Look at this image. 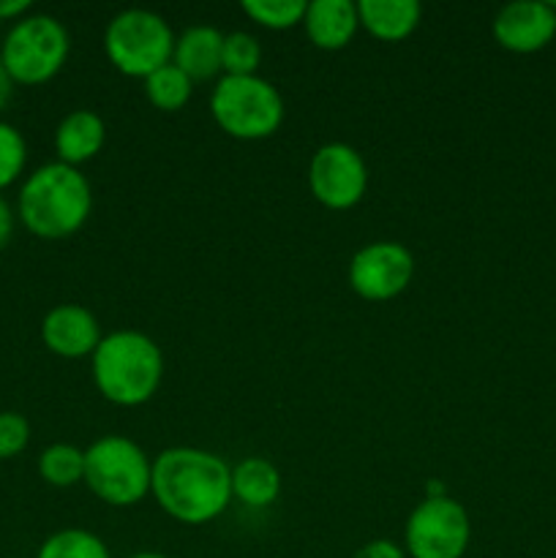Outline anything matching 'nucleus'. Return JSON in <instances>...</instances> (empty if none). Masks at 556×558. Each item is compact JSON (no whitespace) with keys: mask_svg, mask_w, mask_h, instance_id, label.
I'll return each mask as SVG.
<instances>
[{"mask_svg":"<svg viewBox=\"0 0 556 558\" xmlns=\"http://www.w3.org/2000/svg\"><path fill=\"white\" fill-rule=\"evenodd\" d=\"M262 65V44L254 33H223V76H254Z\"/></svg>","mask_w":556,"mask_h":558,"instance_id":"nucleus-22","label":"nucleus"},{"mask_svg":"<svg viewBox=\"0 0 556 558\" xmlns=\"http://www.w3.org/2000/svg\"><path fill=\"white\" fill-rule=\"evenodd\" d=\"M358 14L360 27L371 38L396 44L418 31L423 20V5L418 0H360Z\"/></svg>","mask_w":556,"mask_h":558,"instance_id":"nucleus-16","label":"nucleus"},{"mask_svg":"<svg viewBox=\"0 0 556 558\" xmlns=\"http://www.w3.org/2000/svg\"><path fill=\"white\" fill-rule=\"evenodd\" d=\"M425 496H447V490L439 480H428V483H425Z\"/></svg>","mask_w":556,"mask_h":558,"instance_id":"nucleus-29","label":"nucleus"},{"mask_svg":"<svg viewBox=\"0 0 556 558\" xmlns=\"http://www.w3.org/2000/svg\"><path fill=\"white\" fill-rule=\"evenodd\" d=\"M71 52V36L52 14H25L0 44V60L14 85L36 87L55 80Z\"/></svg>","mask_w":556,"mask_h":558,"instance_id":"nucleus-6","label":"nucleus"},{"mask_svg":"<svg viewBox=\"0 0 556 558\" xmlns=\"http://www.w3.org/2000/svg\"><path fill=\"white\" fill-rule=\"evenodd\" d=\"M210 114L218 129L240 142H262L283 123V96L265 76H221L210 93Z\"/></svg>","mask_w":556,"mask_h":558,"instance_id":"nucleus-4","label":"nucleus"},{"mask_svg":"<svg viewBox=\"0 0 556 558\" xmlns=\"http://www.w3.org/2000/svg\"><path fill=\"white\" fill-rule=\"evenodd\" d=\"M174 31L158 11L123 9L107 22L104 52L107 60L131 80H147L153 71L172 63Z\"/></svg>","mask_w":556,"mask_h":558,"instance_id":"nucleus-7","label":"nucleus"},{"mask_svg":"<svg viewBox=\"0 0 556 558\" xmlns=\"http://www.w3.org/2000/svg\"><path fill=\"white\" fill-rule=\"evenodd\" d=\"M305 0H243V14L265 31H292L303 25Z\"/></svg>","mask_w":556,"mask_h":558,"instance_id":"nucleus-21","label":"nucleus"},{"mask_svg":"<svg viewBox=\"0 0 556 558\" xmlns=\"http://www.w3.org/2000/svg\"><path fill=\"white\" fill-rule=\"evenodd\" d=\"M104 332L96 314L80 303H63L47 311L41 322V341L55 357L82 360L93 357Z\"/></svg>","mask_w":556,"mask_h":558,"instance_id":"nucleus-12","label":"nucleus"},{"mask_svg":"<svg viewBox=\"0 0 556 558\" xmlns=\"http://www.w3.org/2000/svg\"><path fill=\"white\" fill-rule=\"evenodd\" d=\"M150 496L172 521L205 526L232 505V466L202 447H169L153 458Z\"/></svg>","mask_w":556,"mask_h":558,"instance_id":"nucleus-1","label":"nucleus"},{"mask_svg":"<svg viewBox=\"0 0 556 558\" xmlns=\"http://www.w3.org/2000/svg\"><path fill=\"white\" fill-rule=\"evenodd\" d=\"M172 63L189 76L191 82L221 80L223 76V33L210 25L185 27L174 38Z\"/></svg>","mask_w":556,"mask_h":558,"instance_id":"nucleus-14","label":"nucleus"},{"mask_svg":"<svg viewBox=\"0 0 556 558\" xmlns=\"http://www.w3.org/2000/svg\"><path fill=\"white\" fill-rule=\"evenodd\" d=\"M11 234H14V210L5 202V196H0V251L9 245Z\"/></svg>","mask_w":556,"mask_h":558,"instance_id":"nucleus-27","label":"nucleus"},{"mask_svg":"<svg viewBox=\"0 0 556 558\" xmlns=\"http://www.w3.org/2000/svg\"><path fill=\"white\" fill-rule=\"evenodd\" d=\"M85 485L109 507H136L150 496L153 458L123 434H107L85 447Z\"/></svg>","mask_w":556,"mask_h":558,"instance_id":"nucleus-5","label":"nucleus"},{"mask_svg":"<svg viewBox=\"0 0 556 558\" xmlns=\"http://www.w3.org/2000/svg\"><path fill=\"white\" fill-rule=\"evenodd\" d=\"M38 474L52 488H74L85 483V450L69 441H55L38 456Z\"/></svg>","mask_w":556,"mask_h":558,"instance_id":"nucleus-18","label":"nucleus"},{"mask_svg":"<svg viewBox=\"0 0 556 558\" xmlns=\"http://www.w3.org/2000/svg\"><path fill=\"white\" fill-rule=\"evenodd\" d=\"M352 558H409L401 543H392V539H371L363 548L354 550Z\"/></svg>","mask_w":556,"mask_h":558,"instance_id":"nucleus-25","label":"nucleus"},{"mask_svg":"<svg viewBox=\"0 0 556 558\" xmlns=\"http://www.w3.org/2000/svg\"><path fill=\"white\" fill-rule=\"evenodd\" d=\"M129 558H169V556L158 554V550H140V554H131Z\"/></svg>","mask_w":556,"mask_h":558,"instance_id":"nucleus-30","label":"nucleus"},{"mask_svg":"<svg viewBox=\"0 0 556 558\" xmlns=\"http://www.w3.org/2000/svg\"><path fill=\"white\" fill-rule=\"evenodd\" d=\"M55 153L60 163L80 169L107 145V123L96 109H74L55 129Z\"/></svg>","mask_w":556,"mask_h":558,"instance_id":"nucleus-15","label":"nucleus"},{"mask_svg":"<svg viewBox=\"0 0 556 558\" xmlns=\"http://www.w3.org/2000/svg\"><path fill=\"white\" fill-rule=\"evenodd\" d=\"M36 558H112L109 545L90 529H60L38 545Z\"/></svg>","mask_w":556,"mask_h":558,"instance_id":"nucleus-20","label":"nucleus"},{"mask_svg":"<svg viewBox=\"0 0 556 558\" xmlns=\"http://www.w3.org/2000/svg\"><path fill=\"white\" fill-rule=\"evenodd\" d=\"M349 287L368 303H387L409 289L414 278V254L396 240H374L349 259Z\"/></svg>","mask_w":556,"mask_h":558,"instance_id":"nucleus-10","label":"nucleus"},{"mask_svg":"<svg viewBox=\"0 0 556 558\" xmlns=\"http://www.w3.org/2000/svg\"><path fill=\"white\" fill-rule=\"evenodd\" d=\"M554 20H556V3H554Z\"/></svg>","mask_w":556,"mask_h":558,"instance_id":"nucleus-31","label":"nucleus"},{"mask_svg":"<svg viewBox=\"0 0 556 558\" xmlns=\"http://www.w3.org/2000/svg\"><path fill=\"white\" fill-rule=\"evenodd\" d=\"M11 93H14V80L9 76V71H5L3 60H0V112L5 109V104L11 101Z\"/></svg>","mask_w":556,"mask_h":558,"instance_id":"nucleus-28","label":"nucleus"},{"mask_svg":"<svg viewBox=\"0 0 556 558\" xmlns=\"http://www.w3.org/2000/svg\"><path fill=\"white\" fill-rule=\"evenodd\" d=\"M309 189L327 210H352L368 191L365 158L347 142H327L316 147L309 161Z\"/></svg>","mask_w":556,"mask_h":558,"instance_id":"nucleus-9","label":"nucleus"},{"mask_svg":"<svg viewBox=\"0 0 556 558\" xmlns=\"http://www.w3.org/2000/svg\"><path fill=\"white\" fill-rule=\"evenodd\" d=\"M409 558H463L472 545V518L458 499L423 496L403 526Z\"/></svg>","mask_w":556,"mask_h":558,"instance_id":"nucleus-8","label":"nucleus"},{"mask_svg":"<svg viewBox=\"0 0 556 558\" xmlns=\"http://www.w3.org/2000/svg\"><path fill=\"white\" fill-rule=\"evenodd\" d=\"M281 496V472L270 458L245 456L232 466V499L249 510H267Z\"/></svg>","mask_w":556,"mask_h":558,"instance_id":"nucleus-17","label":"nucleus"},{"mask_svg":"<svg viewBox=\"0 0 556 558\" xmlns=\"http://www.w3.org/2000/svg\"><path fill=\"white\" fill-rule=\"evenodd\" d=\"M31 441V423L20 412H0V461H11L25 452Z\"/></svg>","mask_w":556,"mask_h":558,"instance_id":"nucleus-24","label":"nucleus"},{"mask_svg":"<svg viewBox=\"0 0 556 558\" xmlns=\"http://www.w3.org/2000/svg\"><path fill=\"white\" fill-rule=\"evenodd\" d=\"M27 142L16 125L0 120V194L25 174Z\"/></svg>","mask_w":556,"mask_h":558,"instance_id":"nucleus-23","label":"nucleus"},{"mask_svg":"<svg viewBox=\"0 0 556 558\" xmlns=\"http://www.w3.org/2000/svg\"><path fill=\"white\" fill-rule=\"evenodd\" d=\"M93 213L90 180L69 163L49 161L20 185L16 218L41 240H65L80 232Z\"/></svg>","mask_w":556,"mask_h":558,"instance_id":"nucleus-2","label":"nucleus"},{"mask_svg":"<svg viewBox=\"0 0 556 558\" xmlns=\"http://www.w3.org/2000/svg\"><path fill=\"white\" fill-rule=\"evenodd\" d=\"M496 44L512 54H534L556 38L554 3L543 0H516L496 11L491 22Z\"/></svg>","mask_w":556,"mask_h":558,"instance_id":"nucleus-11","label":"nucleus"},{"mask_svg":"<svg viewBox=\"0 0 556 558\" xmlns=\"http://www.w3.org/2000/svg\"><path fill=\"white\" fill-rule=\"evenodd\" d=\"M303 31L322 52H338L349 47L360 31L358 3L352 0H311L305 5Z\"/></svg>","mask_w":556,"mask_h":558,"instance_id":"nucleus-13","label":"nucleus"},{"mask_svg":"<svg viewBox=\"0 0 556 558\" xmlns=\"http://www.w3.org/2000/svg\"><path fill=\"white\" fill-rule=\"evenodd\" d=\"M31 0H0V22H16L31 14Z\"/></svg>","mask_w":556,"mask_h":558,"instance_id":"nucleus-26","label":"nucleus"},{"mask_svg":"<svg viewBox=\"0 0 556 558\" xmlns=\"http://www.w3.org/2000/svg\"><path fill=\"white\" fill-rule=\"evenodd\" d=\"M93 385L112 407H145L164 381V352L147 332L112 330L90 357Z\"/></svg>","mask_w":556,"mask_h":558,"instance_id":"nucleus-3","label":"nucleus"},{"mask_svg":"<svg viewBox=\"0 0 556 558\" xmlns=\"http://www.w3.org/2000/svg\"><path fill=\"white\" fill-rule=\"evenodd\" d=\"M145 82V96L158 112H180L194 96V82L183 74L174 63L161 65L153 71Z\"/></svg>","mask_w":556,"mask_h":558,"instance_id":"nucleus-19","label":"nucleus"}]
</instances>
